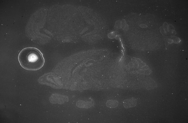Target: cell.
<instances>
[{"instance_id":"cell-1","label":"cell","mask_w":188,"mask_h":123,"mask_svg":"<svg viewBox=\"0 0 188 123\" xmlns=\"http://www.w3.org/2000/svg\"><path fill=\"white\" fill-rule=\"evenodd\" d=\"M18 59L20 65L27 70H38L44 66L45 62L42 53L34 47L22 50L19 54Z\"/></svg>"},{"instance_id":"cell-2","label":"cell","mask_w":188,"mask_h":123,"mask_svg":"<svg viewBox=\"0 0 188 123\" xmlns=\"http://www.w3.org/2000/svg\"><path fill=\"white\" fill-rule=\"evenodd\" d=\"M137 104V100L134 98L126 99L123 102V106L125 109L135 107Z\"/></svg>"},{"instance_id":"cell-3","label":"cell","mask_w":188,"mask_h":123,"mask_svg":"<svg viewBox=\"0 0 188 123\" xmlns=\"http://www.w3.org/2000/svg\"><path fill=\"white\" fill-rule=\"evenodd\" d=\"M106 105L107 107L110 108H115L118 107L119 102L115 100H109L106 102Z\"/></svg>"}]
</instances>
